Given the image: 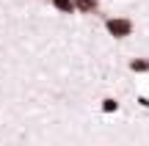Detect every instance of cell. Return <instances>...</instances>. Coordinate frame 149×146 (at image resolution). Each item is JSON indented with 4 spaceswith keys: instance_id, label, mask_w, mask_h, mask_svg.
Listing matches in <instances>:
<instances>
[{
    "instance_id": "1",
    "label": "cell",
    "mask_w": 149,
    "mask_h": 146,
    "mask_svg": "<svg viewBox=\"0 0 149 146\" xmlns=\"http://www.w3.org/2000/svg\"><path fill=\"white\" fill-rule=\"evenodd\" d=\"M105 30H108V36H113V39H127L130 33H133V22H130L127 17H108L105 19Z\"/></svg>"
},
{
    "instance_id": "2",
    "label": "cell",
    "mask_w": 149,
    "mask_h": 146,
    "mask_svg": "<svg viewBox=\"0 0 149 146\" xmlns=\"http://www.w3.org/2000/svg\"><path fill=\"white\" fill-rule=\"evenodd\" d=\"M50 6H53L55 11H61V14H77L74 0H50Z\"/></svg>"
},
{
    "instance_id": "3",
    "label": "cell",
    "mask_w": 149,
    "mask_h": 146,
    "mask_svg": "<svg viewBox=\"0 0 149 146\" xmlns=\"http://www.w3.org/2000/svg\"><path fill=\"white\" fill-rule=\"evenodd\" d=\"M74 8H77L80 14H94V11L100 8V3H97V0H74Z\"/></svg>"
},
{
    "instance_id": "4",
    "label": "cell",
    "mask_w": 149,
    "mask_h": 146,
    "mask_svg": "<svg viewBox=\"0 0 149 146\" xmlns=\"http://www.w3.org/2000/svg\"><path fill=\"white\" fill-rule=\"evenodd\" d=\"M130 72H133V75H144V72H149V58H133V61H130Z\"/></svg>"
},
{
    "instance_id": "5",
    "label": "cell",
    "mask_w": 149,
    "mask_h": 146,
    "mask_svg": "<svg viewBox=\"0 0 149 146\" xmlns=\"http://www.w3.org/2000/svg\"><path fill=\"white\" fill-rule=\"evenodd\" d=\"M100 108H102V113H116V110H119V102H116L113 97H105Z\"/></svg>"
},
{
    "instance_id": "6",
    "label": "cell",
    "mask_w": 149,
    "mask_h": 146,
    "mask_svg": "<svg viewBox=\"0 0 149 146\" xmlns=\"http://www.w3.org/2000/svg\"><path fill=\"white\" fill-rule=\"evenodd\" d=\"M138 105H141V108H149V99L146 97H138Z\"/></svg>"
}]
</instances>
